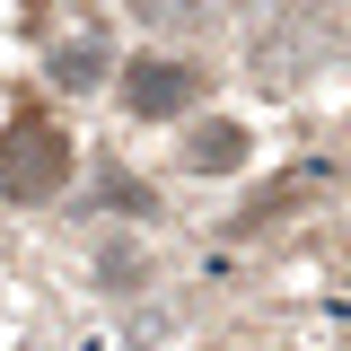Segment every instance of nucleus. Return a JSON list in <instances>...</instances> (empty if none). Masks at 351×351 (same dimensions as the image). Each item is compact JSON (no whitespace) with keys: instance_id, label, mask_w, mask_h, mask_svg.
Returning a JSON list of instances; mask_svg holds the SVG:
<instances>
[{"instance_id":"obj_1","label":"nucleus","mask_w":351,"mask_h":351,"mask_svg":"<svg viewBox=\"0 0 351 351\" xmlns=\"http://www.w3.org/2000/svg\"><path fill=\"white\" fill-rule=\"evenodd\" d=\"M62 184H71V132L53 123L36 97H18L9 149H0V193H9V202H53Z\"/></svg>"},{"instance_id":"obj_2","label":"nucleus","mask_w":351,"mask_h":351,"mask_svg":"<svg viewBox=\"0 0 351 351\" xmlns=\"http://www.w3.org/2000/svg\"><path fill=\"white\" fill-rule=\"evenodd\" d=\"M193 71H184V62H132L123 71V106L132 114H141V123H167V114H184V106H193Z\"/></svg>"},{"instance_id":"obj_3","label":"nucleus","mask_w":351,"mask_h":351,"mask_svg":"<svg viewBox=\"0 0 351 351\" xmlns=\"http://www.w3.org/2000/svg\"><path fill=\"white\" fill-rule=\"evenodd\" d=\"M237 158H246V132H237V123H211V132H193V167H202V176H228Z\"/></svg>"},{"instance_id":"obj_4","label":"nucleus","mask_w":351,"mask_h":351,"mask_svg":"<svg viewBox=\"0 0 351 351\" xmlns=\"http://www.w3.org/2000/svg\"><path fill=\"white\" fill-rule=\"evenodd\" d=\"M53 71H62V80H97V71H106V44H97V36L62 44V53H53Z\"/></svg>"},{"instance_id":"obj_5","label":"nucleus","mask_w":351,"mask_h":351,"mask_svg":"<svg viewBox=\"0 0 351 351\" xmlns=\"http://www.w3.org/2000/svg\"><path fill=\"white\" fill-rule=\"evenodd\" d=\"M132 9H141V18H158V27H184V18H202L211 0H132Z\"/></svg>"}]
</instances>
